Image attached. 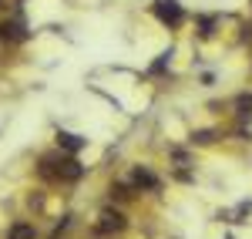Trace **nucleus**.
Masks as SVG:
<instances>
[{"mask_svg":"<svg viewBox=\"0 0 252 239\" xmlns=\"http://www.w3.org/2000/svg\"><path fill=\"white\" fill-rule=\"evenodd\" d=\"M58 145H61V148H67V152H81V148H84V138L71 135V132H58Z\"/></svg>","mask_w":252,"mask_h":239,"instance_id":"39448f33","label":"nucleus"},{"mask_svg":"<svg viewBox=\"0 0 252 239\" xmlns=\"http://www.w3.org/2000/svg\"><path fill=\"white\" fill-rule=\"evenodd\" d=\"M118 229H125V216L104 209V212H101V222H97V233H118Z\"/></svg>","mask_w":252,"mask_h":239,"instance_id":"7ed1b4c3","label":"nucleus"},{"mask_svg":"<svg viewBox=\"0 0 252 239\" xmlns=\"http://www.w3.org/2000/svg\"><path fill=\"white\" fill-rule=\"evenodd\" d=\"M155 17L161 24H168V27H178L185 14H182V7H178V0H155Z\"/></svg>","mask_w":252,"mask_h":239,"instance_id":"f03ea898","label":"nucleus"},{"mask_svg":"<svg viewBox=\"0 0 252 239\" xmlns=\"http://www.w3.org/2000/svg\"><path fill=\"white\" fill-rule=\"evenodd\" d=\"M81 169L74 159H64V155H44L40 159V175L44 179H54V182H78L81 179Z\"/></svg>","mask_w":252,"mask_h":239,"instance_id":"f257e3e1","label":"nucleus"},{"mask_svg":"<svg viewBox=\"0 0 252 239\" xmlns=\"http://www.w3.org/2000/svg\"><path fill=\"white\" fill-rule=\"evenodd\" d=\"M10 239H34V226H27V222L10 226Z\"/></svg>","mask_w":252,"mask_h":239,"instance_id":"423d86ee","label":"nucleus"},{"mask_svg":"<svg viewBox=\"0 0 252 239\" xmlns=\"http://www.w3.org/2000/svg\"><path fill=\"white\" fill-rule=\"evenodd\" d=\"M131 185L135 189H158V175H152L148 169H135L131 172Z\"/></svg>","mask_w":252,"mask_h":239,"instance_id":"20e7f679","label":"nucleus"}]
</instances>
